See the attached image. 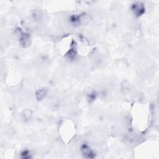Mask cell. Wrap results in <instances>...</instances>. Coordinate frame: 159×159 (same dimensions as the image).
I'll use <instances>...</instances> for the list:
<instances>
[{"label":"cell","mask_w":159,"mask_h":159,"mask_svg":"<svg viewBox=\"0 0 159 159\" xmlns=\"http://www.w3.org/2000/svg\"><path fill=\"white\" fill-rule=\"evenodd\" d=\"M81 150H82V152L83 154L86 157H88V158H93V154L92 152V151H91L90 149V148L88 147V146H83L82 147V149H81Z\"/></svg>","instance_id":"277c9868"},{"label":"cell","mask_w":159,"mask_h":159,"mask_svg":"<svg viewBox=\"0 0 159 159\" xmlns=\"http://www.w3.org/2000/svg\"><path fill=\"white\" fill-rule=\"evenodd\" d=\"M32 114H33V112H32V111L31 110L26 109V110L24 111V112L23 113V116L24 119L28 120L29 118H31Z\"/></svg>","instance_id":"8992f818"},{"label":"cell","mask_w":159,"mask_h":159,"mask_svg":"<svg viewBox=\"0 0 159 159\" xmlns=\"http://www.w3.org/2000/svg\"><path fill=\"white\" fill-rule=\"evenodd\" d=\"M19 44L24 48L29 47L31 44V37L29 34L21 33L19 35Z\"/></svg>","instance_id":"6da1fadb"},{"label":"cell","mask_w":159,"mask_h":159,"mask_svg":"<svg viewBox=\"0 0 159 159\" xmlns=\"http://www.w3.org/2000/svg\"><path fill=\"white\" fill-rule=\"evenodd\" d=\"M47 94V90L46 89H41L37 91L36 93V98L37 100L41 101L43 100L45 96V95Z\"/></svg>","instance_id":"5b68a950"},{"label":"cell","mask_w":159,"mask_h":159,"mask_svg":"<svg viewBox=\"0 0 159 159\" xmlns=\"http://www.w3.org/2000/svg\"><path fill=\"white\" fill-rule=\"evenodd\" d=\"M90 21V17L87 15H82L78 17V22L80 23L81 25H86Z\"/></svg>","instance_id":"3957f363"},{"label":"cell","mask_w":159,"mask_h":159,"mask_svg":"<svg viewBox=\"0 0 159 159\" xmlns=\"http://www.w3.org/2000/svg\"><path fill=\"white\" fill-rule=\"evenodd\" d=\"M132 11H134V13L136 14V15H137V16H140L141 15H142L143 11H144L143 5H140V3H138V4L133 5Z\"/></svg>","instance_id":"7a4b0ae2"}]
</instances>
